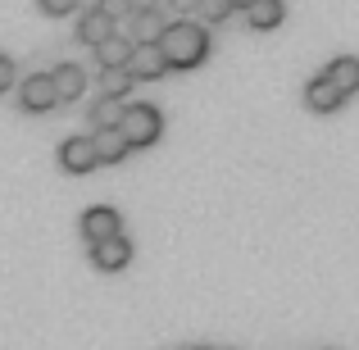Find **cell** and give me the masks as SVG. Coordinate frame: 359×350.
Masks as SVG:
<instances>
[{
    "instance_id": "cell-1",
    "label": "cell",
    "mask_w": 359,
    "mask_h": 350,
    "mask_svg": "<svg viewBox=\"0 0 359 350\" xmlns=\"http://www.w3.org/2000/svg\"><path fill=\"white\" fill-rule=\"evenodd\" d=\"M155 46L168 69H201L205 55H210V32L201 23H191V18H168Z\"/></svg>"
},
{
    "instance_id": "cell-21",
    "label": "cell",
    "mask_w": 359,
    "mask_h": 350,
    "mask_svg": "<svg viewBox=\"0 0 359 350\" xmlns=\"http://www.w3.org/2000/svg\"><path fill=\"white\" fill-rule=\"evenodd\" d=\"M36 5H41L46 14H73V9H78V0H36Z\"/></svg>"
},
{
    "instance_id": "cell-4",
    "label": "cell",
    "mask_w": 359,
    "mask_h": 350,
    "mask_svg": "<svg viewBox=\"0 0 359 350\" xmlns=\"http://www.w3.org/2000/svg\"><path fill=\"white\" fill-rule=\"evenodd\" d=\"M123 73H128L132 82H150V78H164L168 64H164V55H159V46H132Z\"/></svg>"
},
{
    "instance_id": "cell-6",
    "label": "cell",
    "mask_w": 359,
    "mask_h": 350,
    "mask_svg": "<svg viewBox=\"0 0 359 350\" xmlns=\"http://www.w3.org/2000/svg\"><path fill=\"white\" fill-rule=\"evenodd\" d=\"M18 100H23L27 114H46V109H55L60 96H55V87H50V73H32V78L18 87Z\"/></svg>"
},
{
    "instance_id": "cell-2",
    "label": "cell",
    "mask_w": 359,
    "mask_h": 350,
    "mask_svg": "<svg viewBox=\"0 0 359 350\" xmlns=\"http://www.w3.org/2000/svg\"><path fill=\"white\" fill-rule=\"evenodd\" d=\"M159 132H164V114H159L155 105H128L123 109V119H118V137L128 141V150H137V146H155L159 141Z\"/></svg>"
},
{
    "instance_id": "cell-5",
    "label": "cell",
    "mask_w": 359,
    "mask_h": 350,
    "mask_svg": "<svg viewBox=\"0 0 359 350\" xmlns=\"http://www.w3.org/2000/svg\"><path fill=\"white\" fill-rule=\"evenodd\" d=\"M128 260H132V241L123 232L105 236V241H91V264H96V269L118 273V269H128Z\"/></svg>"
},
{
    "instance_id": "cell-23",
    "label": "cell",
    "mask_w": 359,
    "mask_h": 350,
    "mask_svg": "<svg viewBox=\"0 0 359 350\" xmlns=\"http://www.w3.org/2000/svg\"><path fill=\"white\" fill-rule=\"evenodd\" d=\"M78 5H82V0H78ZM96 5H100V0H87V9H96Z\"/></svg>"
},
{
    "instance_id": "cell-18",
    "label": "cell",
    "mask_w": 359,
    "mask_h": 350,
    "mask_svg": "<svg viewBox=\"0 0 359 350\" xmlns=\"http://www.w3.org/2000/svg\"><path fill=\"white\" fill-rule=\"evenodd\" d=\"M191 14L201 18V27H205V23H223V18L232 14V5L228 0H191Z\"/></svg>"
},
{
    "instance_id": "cell-22",
    "label": "cell",
    "mask_w": 359,
    "mask_h": 350,
    "mask_svg": "<svg viewBox=\"0 0 359 350\" xmlns=\"http://www.w3.org/2000/svg\"><path fill=\"white\" fill-rule=\"evenodd\" d=\"M228 5H232V9H245V5H250V0H228Z\"/></svg>"
},
{
    "instance_id": "cell-8",
    "label": "cell",
    "mask_w": 359,
    "mask_h": 350,
    "mask_svg": "<svg viewBox=\"0 0 359 350\" xmlns=\"http://www.w3.org/2000/svg\"><path fill=\"white\" fill-rule=\"evenodd\" d=\"M50 87H55V96H60V100H78L82 91H87V69L73 64V60L55 64V69H50Z\"/></svg>"
},
{
    "instance_id": "cell-20",
    "label": "cell",
    "mask_w": 359,
    "mask_h": 350,
    "mask_svg": "<svg viewBox=\"0 0 359 350\" xmlns=\"http://www.w3.org/2000/svg\"><path fill=\"white\" fill-rule=\"evenodd\" d=\"M14 78H18L14 60H9V55H0V91H9V87H14Z\"/></svg>"
},
{
    "instance_id": "cell-14",
    "label": "cell",
    "mask_w": 359,
    "mask_h": 350,
    "mask_svg": "<svg viewBox=\"0 0 359 350\" xmlns=\"http://www.w3.org/2000/svg\"><path fill=\"white\" fill-rule=\"evenodd\" d=\"M128 55H132V41H128L123 32L105 36V41L96 46V60H100V69H123V64H128Z\"/></svg>"
},
{
    "instance_id": "cell-11",
    "label": "cell",
    "mask_w": 359,
    "mask_h": 350,
    "mask_svg": "<svg viewBox=\"0 0 359 350\" xmlns=\"http://www.w3.org/2000/svg\"><path fill=\"white\" fill-rule=\"evenodd\" d=\"M164 9H150V14H132V36L128 41L132 46H155L159 41V32H164Z\"/></svg>"
},
{
    "instance_id": "cell-13",
    "label": "cell",
    "mask_w": 359,
    "mask_h": 350,
    "mask_svg": "<svg viewBox=\"0 0 359 350\" xmlns=\"http://www.w3.org/2000/svg\"><path fill=\"white\" fill-rule=\"evenodd\" d=\"M114 32H118V27L109 23L100 9H87V14L78 18V41H87V46H100L105 36H114Z\"/></svg>"
},
{
    "instance_id": "cell-17",
    "label": "cell",
    "mask_w": 359,
    "mask_h": 350,
    "mask_svg": "<svg viewBox=\"0 0 359 350\" xmlns=\"http://www.w3.org/2000/svg\"><path fill=\"white\" fill-rule=\"evenodd\" d=\"M123 109H128V100H109V96H100L96 105H91V123H96V128H118Z\"/></svg>"
},
{
    "instance_id": "cell-7",
    "label": "cell",
    "mask_w": 359,
    "mask_h": 350,
    "mask_svg": "<svg viewBox=\"0 0 359 350\" xmlns=\"http://www.w3.org/2000/svg\"><path fill=\"white\" fill-rule=\"evenodd\" d=\"M118 232H123V219L109 205H91V210L82 214V236H87V241H105V236H118Z\"/></svg>"
},
{
    "instance_id": "cell-15",
    "label": "cell",
    "mask_w": 359,
    "mask_h": 350,
    "mask_svg": "<svg viewBox=\"0 0 359 350\" xmlns=\"http://www.w3.org/2000/svg\"><path fill=\"white\" fill-rule=\"evenodd\" d=\"M323 73H327V78H332L337 87L346 91V96H351V91L359 87V60H355V55H341V60H332Z\"/></svg>"
},
{
    "instance_id": "cell-24",
    "label": "cell",
    "mask_w": 359,
    "mask_h": 350,
    "mask_svg": "<svg viewBox=\"0 0 359 350\" xmlns=\"http://www.w3.org/2000/svg\"><path fill=\"white\" fill-rule=\"evenodd\" d=\"M196 350H205V346H196Z\"/></svg>"
},
{
    "instance_id": "cell-9",
    "label": "cell",
    "mask_w": 359,
    "mask_h": 350,
    "mask_svg": "<svg viewBox=\"0 0 359 350\" xmlns=\"http://www.w3.org/2000/svg\"><path fill=\"white\" fill-rule=\"evenodd\" d=\"M60 168H64V173H91V168H96L91 137H69V141H60Z\"/></svg>"
},
{
    "instance_id": "cell-16",
    "label": "cell",
    "mask_w": 359,
    "mask_h": 350,
    "mask_svg": "<svg viewBox=\"0 0 359 350\" xmlns=\"http://www.w3.org/2000/svg\"><path fill=\"white\" fill-rule=\"evenodd\" d=\"M132 87H137V82H132L123 69H100V96H109V100H123Z\"/></svg>"
},
{
    "instance_id": "cell-19",
    "label": "cell",
    "mask_w": 359,
    "mask_h": 350,
    "mask_svg": "<svg viewBox=\"0 0 359 350\" xmlns=\"http://www.w3.org/2000/svg\"><path fill=\"white\" fill-rule=\"evenodd\" d=\"M96 9L109 18V23H114V18H123V14H132V5H128V0H100Z\"/></svg>"
},
{
    "instance_id": "cell-10",
    "label": "cell",
    "mask_w": 359,
    "mask_h": 350,
    "mask_svg": "<svg viewBox=\"0 0 359 350\" xmlns=\"http://www.w3.org/2000/svg\"><path fill=\"white\" fill-rule=\"evenodd\" d=\"M91 155H96V164H118V159H128V141L118 137V128H96L91 132Z\"/></svg>"
},
{
    "instance_id": "cell-3",
    "label": "cell",
    "mask_w": 359,
    "mask_h": 350,
    "mask_svg": "<svg viewBox=\"0 0 359 350\" xmlns=\"http://www.w3.org/2000/svg\"><path fill=\"white\" fill-rule=\"evenodd\" d=\"M305 105L314 109V114H332V109L346 105V91L337 87L327 73H314V78L305 82Z\"/></svg>"
},
{
    "instance_id": "cell-12",
    "label": "cell",
    "mask_w": 359,
    "mask_h": 350,
    "mask_svg": "<svg viewBox=\"0 0 359 350\" xmlns=\"http://www.w3.org/2000/svg\"><path fill=\"white\" fill-rule=\"evenodd\" d=\"M245 18H250V27H259V32H273V27L287 18V5H282V0H250V5H245Z\"/></svg>"
}]
</instances>
